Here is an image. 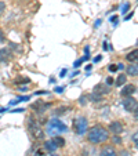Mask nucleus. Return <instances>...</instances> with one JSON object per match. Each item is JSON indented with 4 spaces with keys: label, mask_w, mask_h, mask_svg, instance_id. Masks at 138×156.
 <instances>
[{
    "label": "nucleus",
    "mask_w": 138,
    "mask_h": 156,
    "mask_svg": "<svg viewBox=\"0 0 138 156\" xmlns=\"http://www.w3.org/2000/svg\"><path fill=\"white\" fill-rule=\"evenodd\" d=\"M108 131L104 129L102 126H94L93 129L88 130L87 133V140L91 144H100V142H105L108 140Z\"/></svg>",
    "instance_id": "f257e3e1"
},
{
    "label": "nucleus",
    "mask_w": 138,
    "mask_h": 156,
    "mask_svg": "<svg viewBox=\"0 0 138 156\" xmlns=\"http://www.w3.org/2000/svg\"><path fill=\"white\" fill-rule=\"evenodd\" d=\"M28 129H29V133L32 134L33 138L41 140L44 137V133L41 131V129L39 127L37 122H36L33 118H29V122H28Z\"/></svg>",
    "instance_id": "f03ea898"
},
{
    "label": "nucleus",
    "mask_w": 138,
    "mask_h": 156,
    "mask_svg": "<svg viewBox=\"0 0 138 156\" xmlns=\"http://www.w3.org/2000/svg\"><path fill=\"white\" fill-rule=\"evenodd\" d=\"M66 130H68V127L65 126L64 123H61V122L57 120V119H53V120H50V123H48L47 131L50 133V134H57V133L66 131Z\"/></svg>",
    "instance_id": "7ed1b4c3"
},
{
    "label": "nucleus",
    "mask_w": 138,
    "mask_h": 156,
    "mask_svg": "<svg viewBox=\"0 0 138 156\" xmlns=\"http://www.w3.org/2000/svg\"><path fill=\"white\" fill-rule=\"evenodd\" d=\"M73 127H75V131L79 134V136H83L84 133H87V119L86 118H77L73 123Z\"/></svg>",
    "instance_id": "20e7f679"
},
{
    "label": "nucleus",
    "mask_w": 138,
    "mask_h": 156,
    "mask_svg": "<svg viewBox=\"0 0 138 156\" xmlns=\"http://www.w3.org/2000/svg\"><path fill=\"white\" fill-rule=\"evenodd\" d=\"M123 106L124 109H126L127 112H133L135 109V106H137V101H135V98L133 97H124V101H123Z\"/></svg>",
    "instance_id": "39448f33"
},
{
    "label": "nucleus",
    "mask_w": 138,
    "mask_h": 156,
    "mask_svg": "<svg viewBox=\"0 0 138 156\" xmlns=\"http://www.w3.org/2000/svg\"><path fill=\"white\" fill-rule=\"evenodd\" d=\"M109 130H111V133H113L115 136H119L120 133H123V124L120 122H112L109 124Z\"/></svg>",
    "instance_id": "423d86ee"
},
{
    "label": "nucleus",
    "mask_w": 138,
    "mask_h": 156,
    "mask_svg": "<svg viewBox=\"0 0 138 156\" xmlns=\"http://www.w3.org/2000/svg\"><path fill=\"white\" fill-rule=\"evenodd\" d=\"M133 93H135V86L134 84H127L126 87L120 91V94L123 95V97H129V95H131Z\"/></svg>",
    "instance_id": "0eeeda50"
},
{
    "label": "nucleus",
    "mask_w": 138,
    "mask_h": 156,
    "mask_svg": "<svg viewBox=\"0 0 138 156\" xmlns=\"http://www.w3.org/2000/svg\"><path fill=\"white\" fill-rule=\"evenodd\" d=\"M100 156H116V151H115L112 147H105L101 149Z\"/></svg>",
    "instance_id": "6e6552de"
},
{
    "label": "nucleus",
    "mask_w": 138,
    "mask_h": 156,
    "mask_svg": "<svg viewBox=\"0 0 138 156\" xmlns=\"http://www.w3.org/2000/svg\"><path fill=\"white\" fill-rule=\"evenodd\" d=\"M126 59L130 62H134V64H138V48L137 50H133L131 53H129L126 55Z\"/></svg>",
    "instance_id": "1a4fd4ad"
},
{
    "label": "nucleus",
    "mask_w": 138,
    "mask_h": 156,
    "mask_svg": "<svg viewBox=\"0 0 138 156\" xmlns=\"http://www.w3.org/2000/svg\"><path fill=\"white\" fill-rule=\"evenodd\" d=\"M94 93L95 94H98V95H102L104 93H105V94L106 93H109V88L106 87L105 84H98V86H95L94 87Z\"/></svg>",
    "instance_id": "9d476101"
},
{
    "label": "nucleus",
    "mask_w": 138,
    "mask_h": 156,
    "mask_svg": "<svg viewBox=\"0 0 138 156\" xmlns=\"http://www.w3.org/2000/svg\"><path fill=\"white\" fill-rule=\"evenodd\" d=\"M127 73L131 76H138V64H133L127 66Z\"/></svg>",
    "instance_id": "9b49d317"
},
{
    "label": "nucleus",
    "mask_w": 138,
    "mask_h": 156,
    "mask_svg": "<svg viewBox=\"0 0 138 156\" xmlns=\"http://www.w3.org/2000/svg\"><path fill=\"white\" fill-rule=\"evenodd\" d=\"M32 108H33V109H37L36 112H44V111L48 108V105H47V104H43V102H40V101H39V102L33 104Z\"/></svg>",
    "instance_id": "f8f14e48"
},
{
    "label": "nucleus",
    "mask_w": 138,
    "mask_h": 156,
    "mask_svg": "<svg viewBox=\"0 0 138 156\" xmlns=\"http://www.w3.org/2000/svg\"><path fill=\"white\" fill-rule=\"evenodd\" d=\"M44 147H46V149H47V151H50V152H54V151L58 148V147L55 145V142L53 141V140H51V141H47V142H46V144H44Z\"/></svg>",
    "instance_id": "ddd939ff"
},
{
    "label": "nucleus",
    "mask_w": 138,
    "mask_h": 156,
    "mask_svg": "<svg viewBox=\"0 0 138 156\" xmlns=\"http://www.w3.org/2000/svg\"><path fill=\"white\" fill-rule=\"evenodd\" d=\"M126 80H127L126 75H119L118 79H116V86H123L126 83Z\"/></svg>",
    "instance_id": "4468645a"
},
{
    "label": "nucleus",
    "mask_w": 138,
    "mask_h": 156,
    "mask_svg": "<svg viewBox=\"0 0 138 156\" xmlns=\"http://www.w3.org/2000/svg\"><path fill=\"white\" fill-rule=\"evenodd\" d=\"M53 141L55 142L57 147H64V145H65V140L62 138V137H54Z\"/></svg>",
    "instance_id": "2eb2a0df"
},
{
    "label": "nucleus",
    "mask_w": 138,
    "mask_h": 156,
    "mask_svg": "<svg viewBox=\"0 0 138 156\" xmlns=\"http://www.w3.org/2000/svg\"><path fill=\"white\" fill-rule=\"evenodd\" d=\"M9 55H10V51L9 50H6V48H2V50H0V59L9 58Z\"/></svg>",
    "instance_id": "dca6fc26"
},
{
    "label": "nucleus",
    "mask_w": 138,
    "mask_h": 156,
    "mask_svg": "<svg viewBox=\"0 0 138 156\" xmlns=\"http://www.w3.org/2000/svg\"><path fill=\"white\" fill-rule=\"evenodd\" d=\"M68 109H69V108H65V106H64V108H58V109L55 111V113H57V115H62V113L66 112Z\"/></svg>",
    "instance_id": "f3484780"
},
{
    "label": "nucleus",
    "mask_w": 138,
    "mask_h": 156,
    "mask_svg": "<svg viewBox=\"0 0 138 156\" xmlns=\"http://www.w3.org/2000/svg\"><path fill=\"white\" fill-rule=\"evenodd\" d=\"M4 11H6V4H4L3 2H0V17L3 15Z\"/></svg>",
    "instance_id": "a211bd4d"
},
{
    "label": "nucleus",
    "mask_w": 138,
    "mask_h": 156,
    "mask_svg": "<svg viewBox=\"0 0 138 156\" xmlns=\"http://www.w3.org/2000/svg\"><path fill=\"white\" fill-rule=\"evenodd\" d=\"M86 59H87V58H86V57H84V58H80V59H77V61L75 62V66H79V65H80V64H83V61H86Z\"/></svg>",
    "instance_id": "6ab92c4d"
},
{
    "label": "nucleus",
    "mask_w": 138,
    "mask_h": 156,
    "mask_svg": "<svg viewBox=\"0 0 138 156\" xmlns=\"http://www.w3.org/2000/svg\"><path fill=\"white\" fill-rule=\"evenodd\" d=\"M118 66H116V65H109V71H111V72H116V71H118Z\"/></svg>",
    "instance_id": "aec40b11"
},
{
    "label": "nucleus",
    "mask_w": 138,
    "mask_h": 156,
    "mask_svg": "<svg viewBox=\"0 0 138 156\" xmlns=\"http://www.w3.org/2000/svg\"><path fill=\"white\" fill-rule=\"evenodd\" d=\"M133 112H134V118L138 120V102H137V106H135V109L133 111Z\"/></svg>",
    "instance_id": "412c9836"
},
{
    "label": "nucleus",
    "mask_w": 138,
    "mask_h": 156,
    "mask_svg": "<svg viewBox=\"0 0 138 156\" xmlns=\"http://www.w3.org/2000/svg\"><path fill=\"white\" fill-rule=\"evenodd\" d=\"M133 140H134V142H135V147L138 148V133H137V134H134V136H133Z\"/></svg>",
    "instance_id": "4be33fe9"
},
{
    "label": "nucleus",
    "mask_w": 138,
    "mask_h": 156,
    "mask_svg": "<svg viewBox=\"0 0 138 156\" xmlns=\"http://www.w3.org/2000/svg\"><path fill=\"white\" fill-rule=\"evenodd\" d=\"M129 9H130V4H129V3H127V4H124V6L122 7V12H126Z\"/></svg>",
    "instance_id": "5701e85b"
},
{
    "label": "nucleus",
    "mask_w": 138,
    "mask_h": 156,
    "mask_svg": "<svg viewBox=\"0 0 138 156\" xmlns=\"http://www.w3.org/2000/svg\"><path fill=\"white\" fill-rule=\"evenodd\" d=\"M113 142H115V144H116V142H118V144H120V142H122V140L119 138V137H116V136H115V138H113Z\"/></svg>",
    "instance_id": "b1692460"
},
{
    "label": "nucleus",
    "mask_w": 138,
    "mask_h": 156,
    "mask_svg": "<svg viewBox=\"0 0 138 156\" xmlns=\"http://www.w3.org/2000/svg\"><path fill=\"white\" fill-rule=\"evenodd\" d=\"M111 21L113 22L115 25H116V24H118V17H112V18H111Z\"/></svg>",
    "instance_id": "393cba45"
},
{
    "label": "nucleus",
    "mask_w": 138,
    "mask_h": 156,
    "mask_svg": "<svg viewBox=\"0 0 138 156\" xmlns=\"http://www.w3.org/2000/svg\"><path fill=\"white\" fill-rule=\"evenodd\" d=\"M55 91H57V93H62V91H64V87H57Z\"/></svg>",
    "instance_id": "a878e982"
},
{
    "label": "nucleus",
    "mask_w": 138,
    "mask_h": 156,
    "mask_svg": "<svg viewBox=\"0 0 138 156\" xmlns=\"http://www.w3.org/2000/svg\"><path fill=\"white\" fill-rule=\"evenodd\" d=\"M106 83H108V84H112V83H113V80H112L111 77H108V80H106Z\"/></svg>",
    "instance_id": "bb28decb"
},
{
    "label": "nucleus",
    "mask_w": 138,
    "mask_h": 156,
    "mask_svg": "<svg viewBox=\"0 0 138 156\" xmlns=\"http://www.w3.org/2000/svg\"><path fill=\"white\" fill-rule=\"evenodd\" d=\"M2 33H3V32L0 30V40H3V35H2Z\"/></svg>",
    "instance_id": "cd10ccee"
},
{
    "label": "nucleus",
    "mask_w": 138,
    "mask_h": 156,
    "mask_svg": "<svg viewBox=\"0 0 138 156\" xmlns=\"http://www.w3.org/2000/svg\"><path fill=\"white\" fill-rule=\"evenodd\" d=\"M50 156H58V155H55V153H53V155H50Z\"/></svg>",
    "instance_id": "c85d7f7f"
}]
</instances>
